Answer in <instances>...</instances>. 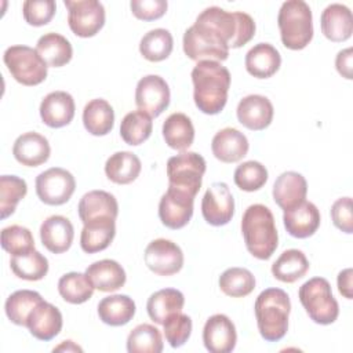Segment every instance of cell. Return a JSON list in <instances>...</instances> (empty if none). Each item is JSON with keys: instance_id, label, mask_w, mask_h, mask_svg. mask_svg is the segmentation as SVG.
<instances>
[{"instance_id": "obj_10", "label": "cell", "mask_w": 353, "mask_h": 353, "mask_svg": "<svg viewBox=\"0 0 353 353\" xmlns=\"http://www.w3.org/2000/svg\"><path fill=\"white\" fill-rule=\"evenodd\" d=\"M74 189V176L61 167H51L36 176L37 197L48 205H62L68 203Z\"/></svg>"}, {"instance_id": "obj_34", "label": "cell", "mask_w": 353, "mask_h": 353, "mask_svg": "<svg viewBox=\"0 0 353 353\" xmlns=\"http://www.w3.org/2000/svg\"><path fill=\"white\" fill-rule=\"evenodd\" d=\"M163 138L175 150L185 152L194 141V127L185 113H172L163 123Z\"/></svg>"}, {"instance_id": "obj_40", "label": "cell", "mask_w": 353, "mask_h": 353, "mask_svg": "<svg viewBox=\"0 0 353 353\" xmlns=\"http://www.w3.org/2000/svg\"><path fill=\"white\" fill-rule=\"evenodd\" d=\"M43 301L37 291L32 290H18L12 292L4 305L6 316L15 325L26 327V320L33 307Z\"/></svg>"}, {"instance_id": "obj_39", "label": "cell", "mask_w": 353, "mask_h": 353, "mask_svg": "<svg viewBox=\"0 0 353 353\" xmlns=\"http://www.w3.org/2000/svg\"><path fill=\"white\" fill-rule=\"evenodd\" d=\"M152 130V117L139 109L127 113L120 124L121 139L131 146L143 143L150 137Z\"/></svg>"}, {"instance_id": "obj_27", "label": "cell", "mask_w": 353, "mask_h": 353, "mask_svg": "<svg viewBox=\"0 0 353 353\" xmlns=\"http://www.w3.org/2000/svg\"><path fill=\"white\" fill-rule=\"evenodd\" d=\"M85 274L94 288L102 292H113L120 290L127 280L123 266L113 259H101L91 263L85 269Z\"/></svg>"}, {"instance_id": "obj_35", "label": "cell", "mask_w": 353, "mask_h": 353, "mask_svg": "<svg viewBox=\"0 0 353 353\" xmlns=\"http://www.w3.org/2000/svg\"><path fill=\"white\" fill-rule=\"evenodd\" d=\"M309 270V261L301 250H285L272 265V274L281 283H295Z\"/></svg>"}, {"instance_id": "obj_42", "label": "cell", "mask_w": 353, "mask_h": 353, "mask_svg": "<svg viewBox=\"0 0 353 353\" xmlns=\"http://www.w3.org/2000/svg\"><path fill=\"white\" fill-rule=\"evenodd\" d=\"M127 350L130 353L163 352V338L160 330L152 324L137 325L127 336Z\"/></svg>"}, {"instance_id": "obj_16", "label": "cell", "mask_w": 353, "mask_h": 353, "mask_svg": "<svg viewBox=\"0 0 353 353\" xmlns=\"http://www.w3.org/2000/svg\"><path fill=\"white\" fill-rule=\"evenodd\" d=\"M237 120L248 130L261 131L270 125L274 114L272 102L259 94L244 97L236 109Z\"/></svg>"}, {"instance_id": "obj_6", "label": "cell", "mask_w": 353, "mask_h": 353, "mask_svg": "<svg viewBox=\"0 0 353 353\" xmlns=\"http://www.w3.org/2000/svg\"><path fill=\"white\" fill-rule=\"evenodd\" d=\"M298 296L305 312L317 324H332L339 316V305L324 277H313L299 287Z\"/></svg>"}, {"instance_id": "obj_1", "label": "cell", "mask_w": 353, "mask_h": 353, "mask_svg": "<svg viewBox=\"0 0 353 353\" xmlns=\"http://www.w3.org/2000/svg\"><path fill=\"white\" fill-rule=\"evenodd\" d=\"M255 34V22L241 11L212 6L203 10L183 33V52L193 61H225L230 48L247 44Z\"/></svg>"}, {"instance_id": "obj_26", "label": "cell", "mask_w": 353, "mask_h": 353, "mask_svg": "<svg viewBox=\"0 0 353 353\" xmlns=\"http://www.w3.org/2000/svg\"><path fill=\"white\" fill-rule=\"evenodd\" d=\"M245 69L256 79L272 77L281 65L280 52L269 43H258L245 54Z\"/></svg>"}, {"instance_id": "obj_5", "label": "cell", "mask_w": 353, "mask_h": 353, "mask_svg": "<svg viewBox=\"0 0 353 353\" xmlns=\"http://www.w3.org/2000/svg\"><path fill=\"white\" fill-rule=\"evenodd\" d=\"M277 25L284 47L302 50L313 39V17L309 4L303 0H287L281 4Z\"/></svg>"}, {"instance_id": "obj_20", "label": "cell", "mask_w": 353, "mask_h": 353, "mask_svg": "<svg viewBox=\"0 0 353 353\" xmlns=\"http://www.w3.org/2000/svg\"><path fill=\"white\" fill-rule=\"evenodd\" d=\"M15 160L26 167H39L50 159L51 148L48 139L34 131L19 135L12 146Z\"/></svg>"}, {"instance_id": "obj_19", "label": "cell", "mask_w": 353, "mask_h": 353, "mask_svg": "<svg viewBox=\"0 0 353 353\" xmlns=\"http://www.w3.org/2000/svg\"><path fill=\"white\" fill-rule=\"evenodd\" d=\"M74 99L66 91H52L40 103V117L51 128L68 125L74 117Z\"/></svg>"}, {"instance_id": "obj_24", "label": "cell", "mask_w": 353, "mask_h": 353, "mask_svg": "<svg viewBox=\"0 0 353 353\" xmlns=\"http://www.w3.org/2000/svg\"><path fill=\"white\" fill-rule=\"evenodd\" d=\"M77 211L83 223L103 218L116 219L119 214V204L116 197L109 192L91 190L80 199Z\"/></svg>"}, {"instance_id": "obj_43", "label": "cell", "mask_w": 353, "mask_h": 353, "mask_svg": "<svg viewBox=\"0 0 353 353\" xmlns=\"http://www.w3.org/2000/svg\"><path fill=\"white\" fill-rule=\"evenodd\" d=\"M28 185L25 179L17 175L0 176V216L8 218L14 214L18 203L26 196Z\"/></svg>"}, {"instance_id": "obj_41", "label": "cell", "mask_w": 353, "mask_h": 353, "mask_svg": "<svg viewBox=\"0 0 353 353\" xmlns=\"http://www.w3.org/2000/svg\"><path fill=\"white\" fill-rule=\"evenodd\" d=\"M221 291L232 298L250 295L255 288L254 274L244 268H229L219 276Z\"/></svg>"}, {"instance_id": "obj_51", "label": "cell", "mask_w": 353, "mask_h": 353, "mask_svg": "<svg viewBox=\"0 0 353 353\" xmlns=\"http://www.w3.org/2000/svg\"><path fill=\"white\" fill-rule=\"evenodd\" d=\"M352 277H353V270L350 268L343 269L342 272H339L338 279H336V284H338V290L339 292L346 298V299H352L353 298V284H352Z\"/></svg>"}, {"instance_id": "obj_45", "label": "cell", "mask_w": 353, "mask_h": 353, "mask_svg": "<svg viewBox=\"0 0 353 353\" xmlns=\"http://www.w3.org/2000/svg\"><path fill=\"white\" fill-rule=\"evenodd\" d=\"M1 247L11 255H19L34 250V239L28 228L11 225L1 230Z\"/></svg>"}, {"instance_id": "obj_22", "label": "cell", "mask_w": 353, "mask_h": 353, "mask_svg": "<svg viewBox=\"0 0 353 353\" xmlns=\"http://www.w3.org/2000/svg\"><path fill=\"white\" fill-rule=\"evenodd\" d=\"M74 229L72 222L62 215H51L40 226L43 245L52 254L68 251L73 243Z\"/></svg>"}, {"instance_id": "obj_8", "label": "cell", "mask_w": 353, "mask_h": 353, "mask_svg": "<svg viewBox=\"0 0 353 353\" xmlns=\"http://www.w3.org/2000/svg\"><path fill=\"white\" fill-rule=\"evenodd\" d=\"M205 160L196 152H181L167 161L168 186L188 192L194 196L201 188L203 175L205 172Z\"/></svg>"}, {"instance_id": "obj_18", "label": "cell", "mask_w": 353, "mask_h": 353, "mask_svg": "<svg viewBox=\"0 0 353 353\" xmlns=\"http://www.w3.org/2000/svg\"><path fill=\"white\" fill-rule=\"evenodd\" d=\"M62 313L50 302L41 301L37 303L26 320L29 332L39 341H51L62 330Z\"/></svg>"}, {"instance_id": "obj_15", "label": "cell", "mask_w": 353, "mask_h": 353, "mask_svg": "<svg viewBox=\"0 0 353 353\" xmlns=\"http://www.w3.org/2000/svg\"><path fill=\"white\" fill-rule=\"evenodd\" d=\"M203 342L210 353H230L237 342L233 321L222 313L208 317L203 328Z\"/></svg>"}, {"instance_id": "obj_23", "label": "cell", "mask_w": 353, "mask_h": 353, "mask_svg": "<svg viewBox=\"0 0 353 353\" xmlns=\"http://www.w3.org/2000/svg\"><path fill=\"white\" fill-rule=\"evenodd\" d=\"M273 200L284 211L306 199L307 182L305 176L295 171L280 174L273 185Z\"/></svg>"}, {"instance_id": "obj_29", "label": "cell", "mask_w": 353, "mask_h": 353, "mask_svg": "<svg viewBox=\"0 0 353 353\" xmlns=\"http://www.w3.org/2000/svg\"><path fill=\"white\" fill-rule=\"evenodd\" d=\"M135 302L128 295L116 294L101 299L98 303L99 320L112 327H120L130 323L135 314Z\"/></svg>"}, {"instance_id": "obj_7", "label": "cell", "mask_w": 353, "mask_h": 353, "mask_svg": "<svg viewBox=\"0 0 353 353\" xmlns=\"http://www.w3.org/2000/svg\"><path fill=\"white\" fill-rule=\"evenodd\" d=\"M3 61L11 76L23 85H37L47 77V63L36 48L11 46L3 54Z\"/></svg>"}, {"instance_id": "obj_49", "label": "cell", "mask_w": 353, "mask_h": 353, "mask_svg": "<svg viewBox=\"0 0 353 353\" xmlns=\"http://www.w3.org/2000/svg\"><path fill=\"white\" fill-rule=\"evenodd\" d=\"M331 219L339 230L347 234L353 233V214L350 197H341L332 204Z\"/></svg>"}, {"instance_id": "obj_14", "label": "cell", "mask_w": 353, "mask_h": 353, "mask_svg": "<svg viewBox=\"0 0 353 353\" xmlns=\"http://www.w3.org/2000/svg\"><path fill=\"white\" fill-rule=\"evenodd\" d=\"M194 196L168 186L159 203V218L168 229H181L193 215Z\"/></svg>"}, {"instance_id": "obj_44", "label": "cell", "mask_w": 353, "mask_h": 353, "mask_svg": "<svg viewBox=\"0 0 353 353\" xmlns=\"http://www.w3.org/2000/svg\"><path fill=\"white\" fill-rule=\"evenodd\" d=\"M234 183L244 192L259 190L268 181L266 167L255 160L244 161L234 170Z\"/></svg>"}, {"instance_id": "obj_11", "label": "cell", "mask_w": 353, "mask_h": 353, "mask_svg": "<svg viewBox=\"0 0 353 353\" xmlns=\"http://www.w3.org/2000/svg\"><path fill=\"white\" fill-rule=\"evenodd\" d=\"M143 261L154 274L172 276L183 266V252L176 243L167 239H156L148 244Z\"/></svg>"}, {"instance_id": "obj_52", "label": "cell", "mask_w": 353, "mask_h": 353, "mask_svg": "<svg viewBox=\"0 0 353 353\" xmlns=\"http://www.w3.org/2000/svg\"><path fill=\"white\" fill-rule=\"evenodd\" d=\"M54 352H83V349L76 345L73 341H63L61 345L55 346L52 349Z\"/></svg>"}, {"instance_id": "obj_28", "label": "cell", "mask_w": 353, "mask_h": 353, "mask_svg": "<svg viewBox=\"0 0 353 353\" xmlns=\"http://www.w3.org/2000/svg\"><path fill=\"white\" fill-rule=\"evenodd\" d=\"M116 219L103 218L83 223L80 234V247L87 254H95L106 250L116 234Z\"/></svg>"}, {"instance_id": "obj_31", "label": "cell", "mask_w": 353, "mask_h": 353, "mask_svg": "<svg viewBox=\"0 0 353 353\" xmlns=\"http://www.w3.org/2000/svg\"><path fill=\"white\" fill-rule=\"evenodd\" d=\"M36 50L47 66L61 68L70 62L73 57V48L70 41L55 32L43 34L36 44Z\"/></svg>"}, {"instance_id": "obj_12", "label": "cell", "mask_w": 353, "mask_h": 353, "mask_svg": "<svg viewBox=\"0 0 353 353\" xmlns=\"http://www.w3.org/2000/svg\"><path fill=\"white\" fill-rule=\"evenodd\" d=\"M170 87L159 74L143 76L135 88V103L150 117L160 116L170 105Z\"/></svg>"}, {"instance_id": "obj_13", "label": "cell", "mask_w": 353, "mask_h": 353, "mask_svg": "<svg viewBox=\"0 0 353 353\" xmlns=\"http://www.w3.org/2000/svg\"><path fill=\"white\" fill-rule=\"evenodd\" d=\"M201 214L205 222L212 226H223L232 221L234 199L228 183H211L201 200Z\"/></svg>"}, {"instance_id": "obj_47", "label": "cell", "mask_w": 353, "mask_h": 353, "mask_svg": "<svg viewBox=\"0 0 353 353\" xmlns=\"http://www.w3.org/2000/svg\"><path fill=\"white\" fill-rule=\"evenodd\" d=\"M57 4L54 0H26L22 4L25 21L32 26L47 25L55 15Z\"/></svg>"}, {"instance_id": "obj_2", "label": "cell", "mask_w": 353, "mask_h": 353, "mask_svg": "<svg viewBox=\"0 0 353 353\" xmlns=\"http://www.w3.org/2000/svg\"><path fill=\"white\" fill-rule=\"evenodd\" d=\"M230 72L218 61H199L192 70L193 99L199 110L218 114L228 102Z\"/></svg>"}, {"instance_id": "obj_48", "label": "cell", "mask_w": 353, "mask_h": 353, "mask_svg": "<svg viewBox=\"0 0 353 353\" xmlns=\"http://www.w3.org/2000/svg\"><path fill=\"white\" fill-rule=\"evenodd\" d=\"M132 14L142 21H154L161 18L167 11L165 0H131Z\"/></svg>"}, {"instance_id": "obj_4", "label": "cell", "mask_w": 353, "mask_h": 353, "mask_svg": "<svg viewBox=\"0 0 353 353\" xmlns=\"http://www.w3.org/2000/svg\"><path fill=\"white\" fill-rule=\"evenodd\" d=\"M254 312L261 336L268 342H277L288 331L291 312L290 296L281 288H266L255 301Z\"/></svg>"}, {"instance_id": "obj_36", "label": "cell", "mask_w": 353, "mask_h": 353, "mask_svg": "<svg viewBox=\"0 0 353 353\" xmlns=\"http://www.w3.org/2000/svg\"><path fill=\"white\" fill-rule=\"evenodd\" d=\"M10 266L18 279L28 281H39L48 273V261L36 248L25 254L12 255Z\"/></svg>"}, {"instance_id": "obj_50", "label": "cell", "mask_w": 353, "mask_h": 353, "mask_svg": "<svg viewBox=\"0 0 353 353\" xmlns=\"http://www.w3.org/2000/svg\"><path fill=\"white\" fill-rule=\"evenodd\" d=\"M352 59H353V51L350 47L341 50L335 58V68H336L338 73L347 80H352V77H353Z\"/></svg>"}, {"instance_id": "obj_3", "label": "cell", "mask_w": 353, "mask_h": 353, "mask_svg": "<svg viewBox=\"0 0 353 353\" xmlns=\"http://www.w3.org/2000/svg\"><path fill=\"white\" fill-rule=\"evenodd\" d=\"M241 233L247 251L268 261L279 245V233L272 211L263 204H251L241 218Z\"/></svg>"}, {"instance_id": "obj_32", "label": "cell", "mask_w": 353, "mask_h": 353, "mask_svg": "<svg viewBox=\"0 0 353 353\" xmlns=\"http://www.w3.org/2000/svg\"><path fill=\"white\" fill-rule=\"evenodd\" d=\"M84 128L95 137L106 135L114 125V112L106 99H91L83 109Z\"/></svg>"}, {"instance_id": "obj_9", "label": "cell", "mask_w": 353, "mask_h": 353, "mask_svg": "<svg viewBox=\"0 0 353 353\" xmlns=\"http://www.w3.org/2000/svg\"><path fill=\"white\" fill-rule=\"evenodd\" d=\"M68 23L79 37H92L105 25V7L98 0H65Z\"/></svg>"}, {"instance_id": "obj_17", "label": "cell", "mask_w": 353, "mask_h": 353, "mask_svg": "<svg viewBox=\"0 0 353 353\" xmlns=\"http://www.w3.org/2000/svg\"><path fill=\"white\" fill-rule=\"evenodd\" d=\"M320 211L310 203L303 200L302 203L284 210L283 222L284 228L292 237L306 239L316 233L320 226Z\"/></svg>"}, {"instance_id": "obj_21", "label": "cell", "mask_w": 353, "mask_h": 353, "mask_svg": "<svg viewBox=\"0 0 353 353\" xmlns=\"http://www.w3.org/2000/svg\"><path fill=\"white\" fill-rule=\"evenodd\" d=\"M250 149L247 137L237 128L226 127L219 130L211 142L212 154L222 163L240 161Z\"/></svg>"}, {"instance_id": "obj_30", "label": "cell", "mask_w": 353, "mask_h": 353, "mask_svg": "<svg viewBox=\"0 0 353 353\" xmlns=\"http://www.w3.org/2000/svg\"><path fill=\"white\" fill-rule=\"evenodd\" d=\"M185 296L179 290L163 288L153 292L146 303V310L152 321L161 324L174 313L182 312Z\"/></svg>"}, {"instance_id": "obj_25", "label": "cell", "mask_w": 353, "mask_h": 353, "mask_svg": "<svg viewBox=\"0 0 353 353\" xmlns=\"http://www.w3.org/2000/svg\"><path fill=\"white\" fill-rule=\"evenodd\" d=\"M320 25L323 34L328 40L335 43L345 41L353 32L352 11L341 3H332L324 8Z\"/></svg>"}, {"instance_id": "obj_33", "label": "cell", "mask_w": 353, "mask_h": 353, "mask_svg": "<svg viewBox=\"0 0 353 353\" xmlns=\"http://www.w3.org/2000/svg\"><path fill=\"white\" fill-rule=\"evenodd\" d=\"M142 164L139 157L132 152H116L105 163V174L108 179L117 185H128L134 182L139 172Z\"/></svg>"}, {"instance_id": "obj_37", "label": "cell", "mask_w": 353, "mask_h": 353, "mask_svg": "<svg viewBox=\"0 0 353 353\" xmlns=\"http://www.w3.org/2000/svg\"><path fill=\"white\" fill-rule=\"evenodd\" d=\"M174 47V39L170 30L156 28L145 33L139 41L141 55L150 62H160L170 57Z\"/></svg>"}, {"instance_id": "obj_46", "label": "cell", "mask_w": 353, "mask_h": 353, "mask_svg": "<svg viewBox=\"0 0 353 353\" xmlns=\"http://www.w3.org/2000/svg\"><path fill=\"white\" fill-rule=\"evenodd\" d=\"M192 319L188 314H183L182 312L171 314L164 323H163V331L165 341L168 345L174 349L181 347L186 343L192 334Z\"/></svg>"}, {"instance_id": "obj_38", "label": "cell", "mask_w": 353, "mask_h": 353, "mask_svg": "<svg viewBox=\"0 0 353 353\" xmlns=\"http://www.w3.org/2000/svg\"><path fill=\"white\" fill-rule=\"evenodd\" d=\"M94 285L85 273L70 272L58 280V292L63 301L72 305L87 302L94 294Z\"/></svg>"}]
</instances>
